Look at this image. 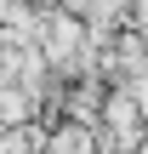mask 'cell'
<instances>
[{
  "instance_id": "6da1fadb",
  "label": "cell",
  "mask_w": 148,
  "mask_h": 154,
  "mask_svg": "<svg viewBox=\"0 0 148 154\" xmlns=\"http://www.w3.org/2000/svg\"><path fill=\"white\" fill-rule=\"evenodd\" d=\"M74 46H80V23L74 17H51L46 23V57H74Z\"/></svg>"
},
{
  "instance_id": "7a4b0ae2",
  "label": "cell",
  "mask_w": 148,
  "mask_h": 154,
  "mask_svg": "<svg viewBox=\"0 0 148 154\" xmlns=\"http://www.w3.org/2000/svg\"><path fill=\"white\" fill-rule=\"evenodd\" d=\"M51 154H91V137L74 131V126H63V131L51 137Z\"/></svg>"
}]
</instances>
